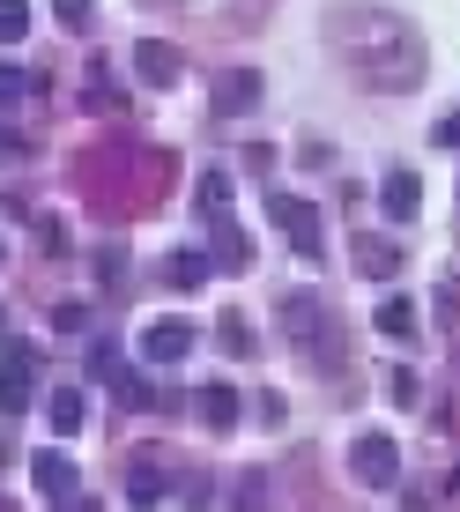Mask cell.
Returning a JSON list of instances; mask_svg holds the SVG:
<instances>
[{
  "label": "cell",
  "instance_id": "ac0fdd59",
  "mask_svg": "<svg viewBox=\"0 0 460 512\" xmlns=\"http://www.w3.org/2000/svg\"><path fill=\"white\" fill-rule=\"evenodd\" d=\"M52 15H60L67 30H90V15H97V0H52Z\"/></svg>",
  "mask_w": 460,
  "mask_h": 512
},
{
  "label": "cell",
  "instance_id": "603a6c76",
  "mask_svg": "<svg viewBox=\"0 0 460 512\" xmlns=\"http://www.w3.org/2000/svg\"><path fill=\"white\" fill-rule=\"evenodd\" d=\"M0 334H8V312H0Z\"/></svg>",
  "mask_w": 460,
  "mask_h": 512
},
{
  "label": "cell",
  "instance_id": "d6986e66",
  "mask_svg": "<svg viewBox=\"0 0 460 512\" xmlns=\"http://www.w3.org/2000/svg\"><path fill=\"white\" fill-rule=\"evenodd\" d=\"M23 30H30V8L23 0H0V38H23Z\"/></svg>",
  "mask_w": 460,
  "mask_h": 512
},
{
  "label": "cell",
  "instance_id": "8fae6325",
  "mask_svg": "<svg viewBox=\"0 0 460 512\" xmlns=\"http://www.w3.org/2000/svg\"><path fill=\"white\" fill-rule=\"evenodd\" d=\"M45 423H52V438H75L82 431V394H52L45 401Z\"/></svg>",
  "mask_w": 460,
  "mask_h": 512
},
{
  "label": "cell",
  "instance_id": "5b68a950",
  "mask_svg": "<svg viewBox=\"0 0 460 512\" xmlns=\"http://www.w3.org/2000/svg\"><path fill=\"white\" fill-rule=\"evenodd\" d=\"M179 67H186L179 45H164V38H141V45H134V75L149 82V90H171V82H179Z\"/></svg>",
  "mask_w": 460,
  "mask_h": 512
},
{
  "label": "cell",
  "instance_id": "cb8c5ba5",
  "mask_svg": "<svg viewBox=\"0 0 460 512\" xmlns=\"http://www.w3.org/2000/svg\"><path fill=\"white\" fill-rule=\"evenodd\" d=\"M0 253H8V245H0Z\"/></svg>",
  "mask_w": 460,
  "mask_h": 512
},
{
  "label": "cell",
  "instance_id": "8992f818",
  "mask_svg": "<svg viewBox=\"0 0 460 512\" xmlns=\"http://www.w3.org/2000/svg\"><path fill=\"white\" fill-rule=\"evenodd\" d=\"M379 208H386V223H409L416 208H423V179H416L409 164H401V171H386V186H379Z\"/></svg>",
  "mask_w": 460,
  "mask_h": 512
},
{
  "label": "cell",
  "instance_id": "e0dca14e",
  "mask_svg": "<svg viewBox=\"0 0 460 512\" xmlns=\"http://www.w3.org/2000/svg\"><path fill=\"white\" fill-rule=\"evenodd\" d=\"M201 208H208V216L230 208V171H208V179H201Z\"/></svg>",
  "mask_w": 460,
  "mask_h": 512
},
{
  "label": "cell",
  "instance_id": "52a82bcc",
  "mask_svg": "<svg viewBox=\"0 0 460 512\" xmlns=\"http://www.w3.org/2000/svg\"><path fill=\"white\" fill-rule=\"evenodd\" d=\"M30 475H38V490H45V498H75V461L60 453V438H52L45 453H30Z\"/></svg>",
  "mask_w": 460,
  "mask_h": 512
},
{
  "label": "cell",
  "instance_id": "6da1fadb",
  "mask_svg": "<svg viewBox=\"0 0 460 512\" xmlns=\"http://www.w3.org/2000/svg\"><path fill=\"white\" fill-rule=\"evenodd\" d=\"M38 372H45V357L30 342H8L0 349V416H23L30 401H38Z\"/></svg>",
  "mask_w": 460,
  "mask_h": 512
},
{
  "label": "cell",
  "instance_id": "2e32d148",
  "mask_svg": "<svg viewBox=\"0 0 460 512\" xmlns=\"http://www.w3.org/2000/svg\"><path fill=\"white\" fill-rule=\"evenodd\" d=\"M216 334H223V349H230V357H245V349H253V327H245L238 312H223V327H216Z\"/></svg>",
  "mask_w": 460,
  "mask_h": 512
},
{
  "label": "cell",
  "instance_id": "7a4b0ae2",
  "mask_svg": "<svg viewBox=\"0 0 460 512\" xmlns=\"http://www.w3.org/2000/svg\"><path fill=\"white\" fill-rule=\"evenodd\" d=\"M193 342H201V334H193L186 320H149L141 327V364H156V372H164V364H186Z\"/></svg>",
  "mask_w": 460,
  "mask_h": 512
},
{
  "label": "cell",
  "instance_id": "4fadbf2b",
  "mask_svg": "<svg viewBox=\"0 0 460 512\" xmlns=\"http://www.w3.org/2000/svg\"><path fill=\"white\" fill-rule=\"evenodd\" d=\"M208 268H216L208 253H171V282L179 290H208Z\"/></svg>",
  "mask_w": 460,
  "mask_h": 512
},
{
  "label": "cell",
  "instance_id": "30bf717a",
  "mask_svg": "<svg viewBox=\"0 0 460 512\" xmlns=\"http://www.w3.org/2000/svg\"><path fill=\"white\" fill-rule=\"evenodd\" d=\"M216 260L223 268H253V238H245L238 223H216Z\"/></svg>",
  "mask_w": 460,
  "mask_h": 512
},
{
  "label": "cell",
  "instance_id": "44dd1931",
  "mask_svg": "<svg viewBox=\"0 0 460 512\" xmlns=\"http://www.w3.org/2000/svg\"><path fill=\"white\" fill-rule=\"evenodd\" d=\"M438 141H446V149H460V112H453V119H438Z\"/></svg>",
  "mask_w": 460,
  "mask_h": 512
},
{
  "label": "cell",
  "instance_id": "5bb4252c",
  "mask_svg": "<svg viewBox=\"0 0 460 512\" xmlns=\"http://www.w3.org/2000/svg\"><path fill=\"white\" fill-rule=\"evenodd\" d=\"M379 334H394V342L416 334V297H386V305H379Z\"/></svg>",
  "mask_w": 460,
  "mask_h": 512
},
{
  "label": "cell",
  "instance_id": "d4e9b609",
  "mask_svg": "<svg viewBox=\"0 0 460 512\" xmlns=\"http://www.w3.org/2000/svg\"><path fill=\"white\" fill-rule=\"evenodd\" d=\"M0 512H8V505H0Z\"/></svg>",
  "mask_w": 460,
  "mask_h": 512
},
{
  "label": "cell",
  "instance_id": "9c48e42d",
  "mask_svg": "<svg viewBox=\"0 0 460 512\" xmlns=\"http://www.w3.org/2000/svg\"><path fill=\"white\" fill-rule=\"evenodd\" d=\"M127 498H134V505H164V468H156V461H134V468H127Z\"/></svg>",
  "mask_w": 460,
  "mask_h": 512
},
{
  "label": "cell",
  "instance_id": "3957f363",
  "mask_svg": "<svg viewBox=\"0 0 460 512\" xmlns=\"http://www.w3.org/2000/svg\"><path fill=\"white\" fill-rule=\"evenodd\" d=\"M349 461H357V475H364L371 490H386V483H394V475H401V446H394V438H386V431H364Z\"/></svg>",
  "mask_w": 460,
  "mask_h": 512
},
{
  "label": "cell",
  "instance_id": "ba28073f",
  "mask_svg": "<svg viewBox=\"0 0 460 512\" xmlns=\"http://www.w3.org/2000/svg\"><path fill=\"white\" fill-rule=\"evenodd\" d=\"M193 401H201V423H208V431H238V423H245V401L230 394V386H201Z\"/></svg>",
  "mask_w": 460,
  "mask_h": 512
},
{
  "label": "cell",
  "instance_id": "ffe728a7",
  "mask_svg": "<svg viewBox=\"0 0 460 512\" xmlns=\"http://www.w3.org/2000/svg\"><path fill=\"white\" fill-rule=\"evenodd\" d=\"M23 90H30V75H23V67H8V60H0V104H15Z\"/></svg>",
  "mask_w": 460,
  "mask_h": 512
},
{
  "label": "cell",
  "instance_id": "7402d4cb",
  "mask_svg": "<svg viewBox=\"0 0 460 512\" xmlns=\"http://www.w3.org/2000/svg\"><path fill=\"white\" fill-rule=\"evenodd\" d=\"M67 512H97V505H90V498H75V505H67Z\"/></svg>",
  "mask_w": 460,
  "mask_h": 512
},
{
  "label": "cell",
  "instance_id": "7c38bea8",
  "mask_svg": "<svg viewBox=\"0 0 460 512\" xmlns=\"http://www.w3.org/2000/svg\"><path fill=\"white\" fill-rule=\"evenodd\" d=\"M216 97H223V112H230V119H238V112H253L260 75H223V90H216Z\"/></svg>",
  "mask_w": 460,
  "mask_h": 512
},
{
  "label": "cell",
  "instance_id": "9a60e30c",
  "mask_svg": "<svg viewBox=\"0 0 460 512\" xmlns=\"http://www.w3.org/2000/svg\"><path fill=\"white\" fill-rule=\"evenodd\" d=\"M357 260H364L371 275H394V268H401V253H394L386 238H357Z\"/></svg>",
  "mask_w": 460,
  "mask_h": 512
},
{
  "label": "cell",
  "instance_id": "277c9868",
  "mask_svg": "<svg viewBox=\"0 0 460 512\" xmlns=\"http://www.w3.org/2000/svg\"><path fill=\"white\" fill-rule=\"evenodd\" d=\"M268 216L290 231V245H297L305 260H320V216H312L305 201H290V193H268Z\"/></svg>",
  "mask_w": 460,
  "mask_h": 512
}]
</instances>
